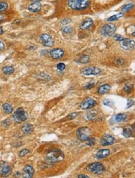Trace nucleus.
<instances>
[{
	"label": "nucleus",
	"instance_id": "45",
	"mask_svg": "<svg viewBox=\"0 0 135 178\" xmlns=\"http://www.w3.org/2000/svg\"><path fill=\"white\" fill-rule=\"evenodd\" d=\"M3 19H4V16L2 15V14H0V21L3 20Z\"/></svg>",
	"mask_w": 135,
	"mask_h": 178
},
{
	"label": "nucleus",
	"instance_id": "23",
	"mask_svg": "<svg viewBox=\"0 0 135 178\" xmlns=\"http://www.w3.org/2000/svg\"><path fill=\"white\" fill-rule=\"evenodd\" d=\"M124 16V13H119L118 14H114V15L110 17H109V18H108L107 20L109 22H112V21H115L118 20V19L122 18Z\"/></svg>",
	"mask_w": 135,
	"mask_h": 178
},
{
	"label": "nucleus",
	"instance_id": "11",
	"mask_svg": "<svg viewBox=\"0 0 135 178\" xmlns=\"http://www.w3.org/2000/svg\"><path fill=\"white\" fill-rule=\"evenodd\" d=\"M49 55L53 59H58L61 58L64 55V51L60 48H56L51 50L49 52Z\"/></svg>",
	"mask_w": 135,
	"mask_h": 178
},
{
	"label": "nucleus",
	"instance_id": "22",
	"mask_svg": "<svg viewBox=\"0 0 135 178\" xmlns=\"http://www.w3.org/2000/svg\"><path fill=\"white\" fill-rule=\"evenodd\" d=\"M2 71L6 75H11L14 71V69L12 66H5L2 69Z\"/></svg>",
	"mask_w": 135,
	"mask_h": 178
},
{
	"label": "nucleus",
	"instance_id": "15",
	"mask_svg": "<svg viewBox=\"0 0 135 178\" xmlns=\"http://www.w3.org/2000/svg\"><path fill=\"white\" fill-rule=\"evenodd\" d=\"M24 177H29L31 178L34 176V169L31 166H26L24 168Z\"/></svg>",
	"mask_w": 135,
	"mask_h": 178
},
{
	"label": "nucleus",
	"instance_id": "21",
	"mask_svg": "<svg viewBox=\"0 0 135 178\" xmlns=\"http://www.w3.org/2000/svg\"><path fill=\"white\" fill-rule=\"evenodd\" d=\"M2 107H3V110L7 114H10L13 112V107H12L11 105H10V104L9 103H4Z\"/></svg>",
	"mask_w": 135,
	"mask_h": 178
},
{
	"label": "nucleus",
	"instance_id": "9",
	"mask_svg": "<svg viewBox=\"0 0 135 178\" xmlns=\"http://www.w3.org/2000/svg\"><path fill=\"white\" fill-rule=\"evenodd\" d=\"M40 40L43 46L52 47L54 45V40L52 37L47 34H42L40 36Z\"/></svg>",
	"mask_w": 135,
	"mask_h": 178
},
{
	"label": "nucleus",
	"instance_id": "14",
	"mask_svg": "<svg viewBox=\"0 0 135 178\" xmlns=\"http://www.w3.org/2000/svg\"><path fill=\"white\" fill-rule=\"evenodd\" d=\"M93 25V20L91 18H87L80 25V28L82 30H87V29H89Z\"/></svg>",
	"mask_w": 135,
	"mask_h": 178
},
{
	"label": "nucleus",
	"instance_id": "13",
	"mask_svg": "<svg viewBox=\"0 0 135 178\" xmlns=\"http://www.w3.org/2000/svg\"><path fill=\"white\" fill-rule=\"evenodd\" d=\"M115 139L109 135H104L101 139L100 143L102 146H109L114 144Z\"/></svg>",
	"mask_w": 135,
	"mask_h": 178
},
{
	"label": "nucleus",
	"instance_id": "26",
	"mask_svg": "<svg viewBox=\"0 0 135 178\" xmlns=\"http://www.w3.org/2000/svg\"><path fill=\"white\" fill-rule=\"evenodd\" d=\"M132 134V132L131 129H130L129 128H125L123 130V136L126 137V138H129L130 137H131Z\"/></svg>",
	"mask_w": 135,
	"mask_h": 178
},
{
	"label": "nucleus",
	"instance_id": "17",
	"mask_svg": "<svg viewBox=\"0 0 135 178\" xmlns=\"http://www.w3.org/2000/svg\"><path fill=\"white\" fill-rule=\"evenodd\" d=\"M34 130V127L31 124H25L24 125H22L21 128L22 132L25 135H29Z\"/></svg>",
	"mask_w": 135,
	"mask_h": 178
},
{
	"label": "nucleus",
	"instance_id": "20",
	"mask_svg": "<svg viewBox=\"0 0 135 178\" xmlns=\"http://www.w3.org/2000/svg\"><path fill=\"white\" fill-rule=\"evenodd\" d=\"M111 86L109 84H104L100 86L98 89V93L100 95H103L106 93H108L110 90Z\"/></svg>",
	"mask_w": 135,
	"mask_h": 178
},
{
	"label": "nucleus",
	"instance_id": "31",
	"mask_svg": "<svg viewBox=\"0 0 135 178\" xmlns=\"http://www.w3.org/2000/svg\"><path fill=\"white\" fill-rule=\"evenodd\" d=\"M133 4H126L125 5L123 6V7L122 8V11L124 12H128L129 10H131L133 7Z\"/></svg>",
	"mask_w": 135,
	"mask_h": 178
},
{
	"label": "nucleus",
	"instance_id": "40",
	"mask_svg": "<svg viewBox=\"0 0 135 178\" xmlns=\"http://www.w3.org/2000/svg\"><path fill=\"white\" fill-rule=\"evenodd\" d=\"M134 105V101L133 100H128L127 103V108H130Z\"/></svg>",
	"mask_w": 135,
	"mask_h": 178
},
{
	"label": "nucleus",
	"instance_id": "12",
	"mask_svg": "<svg viewBox=\"0 0 135 178\" xmlns=\"http://www.w3.org/2000/svg\"><path fill=\"white\" fill-rule=\"evenodd\" d=\"M12 172L10 167L5 162L0 164V174L3 176H9Z\"/></svg>",
	"mask_w": 135,
	"mask_h": 178
},
{
	"label": "nucleus",
	"instance_id": "35",
	"mask_svg": "<svg viewBox=\"0 0 135 178\" xmlns=\"http://www.w3.org/2000/svg\"><path fill=\"white\" fill-rule=\"evenodd\" d=\"M29 153V151L27 149H22V151H20L19 153V156L20 157H24V156H25V155L28 154Z\"/></svg>",
	"mask_w": 135,
	"mask_h": 178
},
{
	"label": "nucleus",
	"instance_id": "8",
	"mask_svg": "<svg viewBox=\"0 0 135 178\" xmlns=\"http://www.w3.org/2000/svg\"><path fill=\"white\" fill-rule=\"evenodd\" d=\"M120 46L126 50H133L135 48V41L129 38L123 39L119 41Z\"/></svg>",
	"mask_w": 135,
	"mask_h": 178
},
{
	"label": "nucleus",
	"instance_id": "44",
	"mask_svg": "<svg viewBox=\"0 0 135 178\" xmlns=\"http://www.w3.org/2000/svg\"><path fill=\"white\" fill-rule=\"evenodd\" d=\"M31 1H33V3H37V2H40L42 0H31Z\"/></svg>",
	"mask_w": 135,
	"mask_h": 178
},
{
	"label": "nucleus",
	"instance_id": "27",
	"mask_svg": "<svg viewBox=\"0 0 135 178\" xmlns=\"http://www.w3.org/2000/svg\"><path fill=\"white\" fill-rule=\"evenodd\" d=\"M8 4L5 1H0V12L5 11L8 8Z\"/></svg>",
	"mask_w": 135,
	"mask_h": 178
},
{
	"label": "nucleus",
	"instance_id": "24",
	"mask_svg": "<svg viewBox=\"0 0 135 178\" xmlns=\"http://www.w3.org/2000/svg\"><path fill=\"white\" fill-rule=\"evenodd\" d=\"M90 60V58L87 55H84L79 58L78 59V62L82 64H86L88 63Z\"/></svg>",
	"mask_w": 135,
	"mask_h": 178
},
{
	"label": "nucleus",
	"instance_id": "41",
	"mask_svg": "<svg viewBox=\"0 0 135 178\" xmlns=\"http://www.w3.org/2000/svg\"><path fill=\"white\" fill-rule=\"evenodd\" d=\"M5 48V44H4V43L2 41L0 40V51L3 50Z\"/></svg>",
	"mask_w": 135,
	"mask_h": 178
},
{
	"label": "nucleus",
	"instance_id": "1",
	"mask_svg": "<svg viewBox=\"0 0 135 178\" xmlns=\"http://www.w3.org/2000/svg\"><path fill=\"white\" fill-rule=\"evenodd\" d=\"M65 157L64 152L59 149H54L46 155V160L50 164L62 161Z\"/></svg>",
	"mask_w": 135,
	"mask_h": 178
},
{
	"label": "nucleus",
	"instance_id": "7",
	"mask_svg": "<svg viewBox=\"0 0 135 178\" xmlns=\"http://www.w3.org/2000/svg\"><path fill=\"white\" fill-rule=\"evenodd\" d=\"M13 117L15 121L18 122H22L27 120V114L23 108L20 107L15 111Z\"/></svg>",
	"mask_w": 135,
	"mask_h": 178
},
{
	"label": "nucleus",
	"instance_id": "36",
	"mask_svg": "<svg viewBox=\"0 0 135 178\" xmlns=\"http://www.w3.org/2000/svg\"><path fill=\"white\" fill-rule=\"evenodd\" d=\"M66 67V66L65 65V64L63 63H59L57 64V68L58 70L59 71H63Z\"/></svg>",
	"mask_w": 135,
	"mask_h": 178
},
{
	"label": "nucleus",
	"instance_id": "37",
	"mask_svg": "<svg viewBox=\"0 0 135 178\" xmlns=\"http://www.w3.org/2000/svg\"><path fill=\"white\" fill-rule=\"evenodd\" d=\"M124 39L123 36H122L121 35H119V34H115L114 35V39L116 41H121L123 39Z\"/></svg>",
	"mask_w": 135,
	"mask_h": 178
},
{
	"label": "nucleus",
	"instance_id": "10",
	"mask_svg": "<svg viewBox=\"0 0 135 178\" xmlns=\"http://www.w3.org/2000/svg\"><path fill=\"white\" fill-rule=\"evenodd\" d=\"M96 104V101L92 98H87L80 105V107L83 110H88L92 108Z\"/></svg>",
	"mask_w": 135,
	"mask_h": 178
},
{
	"label": "nucleus",
	"instance_id": "5",
	"mask_svg": "<svg viewBox=\"0 0 135 178\" xmlns=\"http://www.w3.org/2000/svg\"><path fill=\"white\" fill-rule=\"evenodd\" d=\"M116 31V26L114 24H108L104 25L100 29V33L102 35L107 37L114 35Z\"/></svg>",
	"mask_w": 135,
	"mask_h": 178
},
{
	"label": "nucleus",
	"instance_id": "6",
	"mask_svg": "<svg viewBox=\"0 0 135 178\" xmlns=\"http://www.w3.org/2000/svg\"><path fill=\"white\" fill-rule=\"evenodd\" d=\"M80 71L85 76H96L100 74L102 70L97 67H85Z\"/></svg>",
	"mask_w": 135,
	"mask_h": 178
},
{
	"label": "nucleus",
	"instance_id": "33",
	"mask_svg": "<svg viewBox=\"0 0 135 178\" xmlns=\"http://www.w3.org/2000/svg\"><path fill=\"white\" fill-rule=\"evenodd\" d=\"M95 142H96V140L94 138H89L87 140V145L89 146H92L95 145Z\"/></svg>",
	"mask_w": 135,
	"mask_h": 178
},
{
	"label": "nucleus",
	"instance_id": "38",
	"mask_svg": "<svg viewBox=\"0 0 135 178\" xmlns=\"http://www.w3.org/2000/svg\"><path fill=\"white\" fill-rule=\"evenodd\" d=\"M78 116V113H76V112H74V113H70L68 117H67V119L69 120H73V119H74L75 118H76L77 116Z\"/></svg>",
	"mask_w": 135,
	"mask_h": 178
},
{
	"label": "nucleus",
	"instance_id": "28",
	"mask_svg": "<svg viewBox=\"0 0 135 178\" xmlns=\"http://www.w3.org/2000/svg\"><path fill=\"white\" fill-rule=\"evenodd\" d=\"M103 105L104 106H109V107H112L114 105V102L113 100H112L110 99H105L103 102Z\"/></svg>",
	"mask_w": 135,
	"mask_h": 178
},
{
	"label": "nucleus",
	"instance_id": "42",
	"mask_svg": "<svg viewBox=\"0 0 135 178\" xmlns=\"http://www.w3.org/2000/svg\"><path fill=\"white\" fill-rule=\"evenodd\" d=\"M78 177H79V178H88L89 176H87V175H79L78 176Z\"/></svg>",
	"mask_w": 135,
	"mask_h": 178
},
{
	"label": "nucleus",
	"instance_id": "30",
	"mask_svg": "<svg viewBox=\"0 0 135 178\" xmlns=\"http://www.w3.org/2000/svg\"><path fill=\"white\" fill-rule=\"evenodd\" d=\"M115 64L118 65H123L125 64V60L122 58H117L115 60Z\"/></svg>",
	"mask_w": 135,
	"mask_h": 178
},
{
	"label": "nucleus",
	"instance_id": "19",
	"mask_svg": "<svg viewBox=\"0 0 135 178\" xmlns=\"http://www.w3.org/2000/svg\"><path fill=\"white\" fill-rule=\"evenodd\" d=\"M97 112L95 110H91L87 112L84 115V118L87 121H93L97 118Z\"/></svg>",
	"mask_w": 135,
	"mask_h": 178
},
{
	"label": "nucleus",
	"instance_id": "39",
	"mask_svg": "<svg viewBox=\"0 0 135 178\" xmlns=\"http://www.w3.org/2000/svg\"><path fill=\"white\" fill-rule=\"evenodd\" d=\"M94 85H95L94 83H93V82H92V83L91 82H89V83L87 84V85H85L84 86V88L85 90H88V89H91V88H93L94 86Z\"/></svg>",
	"mask_w": 135,
	"mask_h": 178
},
{
	"label": "nucleus",
	"instance_id": "46",
	"mask_svg": "<svg viewBox=\"0 0 135 178\" xmlns=\"http://www.w3.org/2000/svg\"><path fill=\"white\" fill-rule=\"evenodd\" d=\"M132 35H133V36L135 37V26H134V31L132 33Z\"/></svg>",
	"mask_w": 135,
	"mask_h": 178
},
{
	"label": "nucleus",
	"instance_id": "18",
	"mask_svg": "<svg viewBox=\"0 0 135 178\" xmlns=\"http://www.w3.org/2000/svg\"><path fill=\"white\" fill-rule=\"evenodd\" d=\"M41 9L42 5L39 2L33 3V4H30L28 7V10L31 12H38L41 10Z\"/></svg>",
	"mask_w": 135,
	"mask_h": 178
},
{
	"label": "nucleus",
	"instance_id": "34",
	"mask_svg": "<svg viewBox=\"0 0 135 178\" xmlns=\"http://www.w3.org/2000/svg\"><path fill=\"white\" fill-rule=\"evenodd\" d=\"M72 22L71 19L70 18H66V19H64L63 20H61V22H60V25H63V26H64V25H66L67 24H69V23H70V22Z\"/></svg>",
	"mask_w": 135,
	"mask_h": 178
},
{
	"label": "nucleus",
	"instance_id": "2",
	"mask_svg": "<svg viewBox=\"0 0 135 178\" xmlns=\"http://www.w3.org/2000/svg\"><path fill=\"white\" fill-rule=\"evenodd\" d=\"M91 1L90 0H69L68 5L74 10H83L88 8Z\"/></svg>",
	"mask_w": 135,
	"mask_h": 178
},
{
	"label": "nucleus",
	"instance_id": "16",
	"mask_svg": "<svg viewBox=\"0 0 135 178\" xmlns=\"http://www.w3.org/2000/svg\"><path fill=\"white\" fill-rule=\"evenodd\" d=\"M110 150L108 149H104L99 150L96 154V158L97 159H103L108 157L110 155Z\"/></svg>",
	"mask_w": 135,
	"mask_h": 178
},
{
	"label": "nucleus",
	"instance_id": "43",
	"mask_svg": "<svg viewBox=\"0 0 135 178\" xmlns=\"http://www.w3.org/2000/svg\"><path fill=\"white\" fill-rule=\"evenodd\" d=\"M4 33V31L3 29V28L1 26H0V34H2Z\"/></svg>",
	"mask_w": 135,
	"mask_h": 178
},
{
	"label": "nucleus",
	"instance_id": "25",
	"mask_svg": "<svg viewBox=\"0 0 135 178\" xmlns=\"http://www.w3.org/2000/svg\"><path fill=\"white\" fill-rule=\"evenodd\" d=\"M127 118V115L125 114H123V113H119L116 116H115V121L117 122H122L124 120H126Z\"/></svg>",
	"mask_w": 135,
	"mask_h": 178
},
{
	"label": "nucleus",
	"instance_id": "3",
	"mask_svg": "<svg viewBox=\"0 0 135 178\" xmlns=\"http://www.w3.org/2000/svg\"><path fill=\"white\" fill-rule=\"evenodd\" d=\"M86 169L88 172H92L95 175H102L105 171L104 166L100 162H93L89 164Z\"/></svg>",
	"mask_w": 135,
	"mask_h": 178
},
{
	"label": "nucleus",
	"instance_id": "32",
	"mask_svg": "<svg viewBox=\"0 0 135 178\" xmlns=\"http://www.w3.org/2000/svg\"><path fill=\"white\" fill-rule=\"evenodd\" d=\"M62 31L65 34H70L73 31V28L71 26H67L62 29Z\"/></svg>",
	"mask_w": 135,
	"mask_h": 178
},
{
	"label": "nucleus",
	"instance_id": "4",
	"mask_svg": "<svg viewBox=\"0 0 135 178\" xmlns=\"http://www.w3.org/2000/svg\"><path fill=\"white\" fill-rule=\"evenodd\" d=\"M91 131L88 127H83L78 128L76 132L77 138L82 142L87 141L91 136Z\"/></svg>",
	"mask_w": 135,
	"mask_h": 178
},
{
	"label": "nucleus",
	"instance_id": "29",
	"mask_svg": "<svg viewBox=\"0 0 135 178\" xmlns=\"http://www.w3.org/2000/svg\"><path fill=\"white\" fill-rule=\"evenodd\" d=\"M133 89V85L132 84H127L124 86V90L127 93H130L132 92Z\"/></svg>",
	"mask_w": 135,
	"mask_h": 178
}]
</instances>
